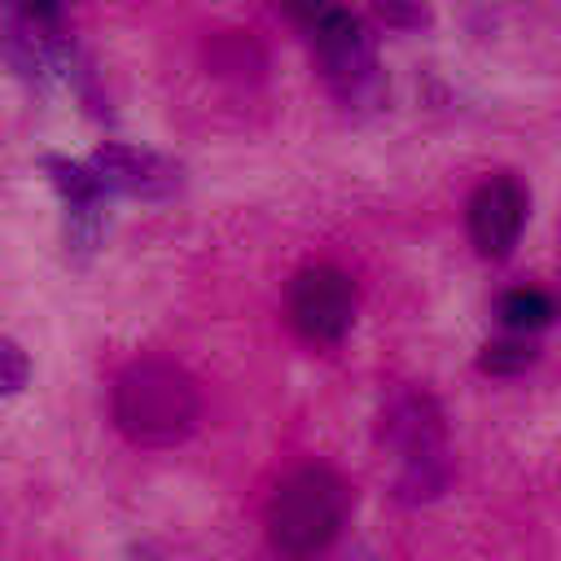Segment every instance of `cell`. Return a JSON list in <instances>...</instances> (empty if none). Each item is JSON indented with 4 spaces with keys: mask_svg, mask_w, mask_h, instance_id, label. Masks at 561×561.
Returning a JSON list of instances; mask_svg holds the SVG:
<instances>
[{
    "mask_svg": "<svg viewBox=\"0 0 561 561\" xmlns=\"http://www.w3.org/2000/svg\"><path fill=\"white\" fill-rule=\"evenodd\" d=\"M92 171L114 197H140V202H162L184 188V167L158 149H136V145H101L92 149Z\"/></svg>",
    "mask_w": 561,
    "mask_h": 561,
    "instance_id": "cell-9",
    "label": "cell"
},
{
    "mask_svg": "<svg viewBox=\"0 0 561 561\" xmlns=\"http://www.w3.org/2000/svg\"><path fill=\"white\" fill-rule=\"evenodd\" d=\"M373 9H377V18L386 26H399V31H421L430 22L421 0H373Z\"/></svg>",
    "mask_w": 561,
    "mask_h": 561,
    "instance_id": "cell-13",
    "label": "cell"
},
{
    "mask_svg": "<svg viewBox=\"0 0 561 561\" xmlns=\"http://www.w3.org/2000/svg\"><path fill=\"white\" fill-rule=\"evenodd\" d=\"M346 513H351L346 478L329 465H302L276 482L263 526H267L272 548L289 552V557H311L337 539Z\"/></svg>",
    "mask_w": 561,
    "mask_h": 561,
    "instance_id": "cell-3",
    "label": "cell"
},
{
    "mask_svg": "<svg viewBox=\"0 0 561 561\" xmlns=\"http://www.w3.org/2000/svg\"><path fill=\"white\" fill-rule=\"evenodd\" d=\"M302 31L316 48V61H320L329 92L346 110H373L386 96L377 44H373L368 26L342 0H329L311 22H302Z\"/></svg>",
    "mask_w": 561,
    "mask_h": 561,
    "instance_id": "cell-4",
    "label": "cell"
},
{
    "mask_svg": "<svg viewBox=\"0 0 561 561\" xmlns=\"http://www.w3.org/2000/svg\"><path fill=\"white\" fill-rule=\"evenodd\" d=\"M285 316H289L294 333L316 342V346L342 342L355 324V285H351V276L333 263H311V267L294 272L289 289H285Z\"/></svg>",
    "mask_w": 561,
    "mask_h": 561,
    "instance_id": "cell-5",
    "label": "cell"
},
{
    "mask_svg": "<svg viewBox=\"0 0 561 561\" xmlns=\"http://www.w3.org/2000/svg\"><path fill=\"white\" fill-rule=\"evenodd\" d=\"M26 9L39 18V22H48V26H61V13H66V0H26Z\"/></svg>",
    "mask_w": 561,
    "mask_h": 561,
    "instance_id": "cell-14",
    "label": "cell"
},
{
    "mask_svg": "<svg viewBox=\"0 0 561 561\" xmlns=\"http://www.w3.org/2000/svg\"><path fill=\"white\" fill-rule=\"evenodd\" d=\"M495 316L504 320V329L513 333H539L557 320V298L543 294V289H530V285H517V289H504L500 302H495Z\"/></svg>",
    "mask_w": 561,
    "mask_h": 561,
    "instance_id": "cell-10",
    "label": "cell"
},
{
    "mask_svg": "<svg viewBox=\"0 0 561 561\" xmlns=\"http://www.w3.org/2000/svg\"><path fill=\"white\" fill-rule=\"evenodd\" d=\"M0 57L31 88H48L75 70V48L61 39V26L39 22L26 0H0Z\"/></svg>",
    "mask_w": 561,
    "mask_h": 561,
    "instance_id": "cell-6",
    "label": "cell"
},
{
    "mask_svg": "<svg viewBox=\"0 0 561 561\" xmlns=\"http://www.w3.org/2000/svg\"><path fill=\"white\" fill-rule=\"evenodd\" d=\"M114 425L136 447H175L197 430L202 394L188 368L162 355L131 359L110 394Z\"/></svg>",
    "mask_w": 561,
    "mask_h": 561,
    "instance_id": "cell-1",
    "label": "cell"
},
{
    "mask_svg": "<svg viewBox=\"0 0 561 561\" xmlns=\"http://www.w3.org/2000/svg\"><path fill=\"white\" fill-rule=\"evenodd\" d=\"M535 359H539V346H535L526 333H513V329H508V337H495V342L482 346L478 368L491 373V377H517V373H526Z\"/></svg>",
    "mask_w": 561,
    "mask_h": 561,
    "instance_id": "cell-11",
    "label": "cell"
},
{
    "mask_svg": "<svg viewBox=\"0 0 561 561\" xmlns=\"http://www.w3.org/2000/svg\"><path fill=\"white\" fill-rule=\"evenodd\" d=\"M526 210H530V193L517 175H491L473 188L469 210H465V228L469 241L482 259H508L522 228H526Z\"/></svg>",
    "mask_w": 561,
    "mask_h": 561,
    "instance_id": "cell-8",
    "label": "cell"
},
{
    "mask_svg": "<svg viewBox=\"0 0 561 561\" xmlns=\"http://www.w3.org/2000/svg\"><path fill=\"white\" fill-rule=\"evenodd\" d=\"M381 443L394 451V500L399 504H430L451 486V451H447V421L434 394L416 386H394L381 399L377 416Z\"/></svg>",
    "mask_w": 561,
    "mask_h": 561,
    "instance_id": "cell-2",
    "label": "cell"
},
{
    "mask_svg": "<svg viewBox=\"0 0 561 561\" xmlns=\"http://www.w3.org/2000/svg\"><path fill=\"white\" fill-rule=\"evenodd\" d=\"M39 171L48 175V184L57 188V197L66 206V254L75 263H88L105 237V202L114 193L101 184L92 162H79L66 153H44Z\"/></svg>",
    "mask_w": 561,
    "mask_h": 561,
    "instance_id": "cell-7",
    "label": "cell"
},
{
    "mask_svg": "<svg viewBox=\"0 0 561 561\" xmlns=\"http://www.w3.org/2000/svg\"><path fill=\"white\" fill-rule=\"evenodd\" d=\"M31 381V359L13 337H0V399L22 394Z\"/></svg>",
    "mask_w": 561,
    "mask_h": 561,
    "instance_id": "cell-12",
    "label": "cell"
}]
</instances>
